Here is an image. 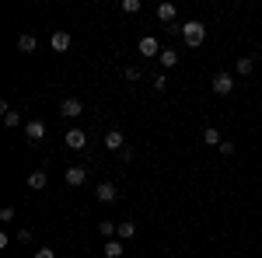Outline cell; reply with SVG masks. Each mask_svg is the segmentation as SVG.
Segmentation results:
<instances>
[{"label":"cell","instance_id":"cell-18","mask_svg":"<svg viewBox=\"0 0 262 258\" xmlns=\"http://www.w3.org/2000/svg\"><path fill=\"white\" fill-rule=\"evenodd\" d=\"M133 234H136V223H119V237L123 241H133Z\"/></svg>","mask_w":262,"mask_h":258},{"label":"cell","instance_id":"cell-6","mask_svg":"<svg viewBox=\"0 0 262 258\" xmlns=\"http://www.w3.org/2000/svg\"><path fill=\"white\" fill-rule=\"evenodd\" d=\"M25 136H28V143H39V140L46 136V122H39V119H32V122L25 126Z\"/></svg>","mask_w":262,"mask_h":258},{"label":"cell","instance_id":"cell-5","mask_svg":"<svg viewBox=\"0 0 262 258\" xmlns=\"http://www.w3.org/2000/svg\"><path fill=\"white\" fill-rule=\"evenodd\" d=\"M95 195H98V202H116L119 199V189H116V182H102L95 189Z\"/></svg>","mask_w":262,"mask_h":258},{"label":"cell","instance_id":"cell-19","mask_svg":"<svg viewBox=\"0 0 262 258\" xmlns=\"http://www.w3.org/2000/svg\"><path fill=\"white\" fill-rule=\"evenodd\" d=\"M98 234H102V237H112V234H119V227L105 220V223H98Z\"/></svg>","mask_w":262,"mask_h":258},{"label":"cell","instance_id":"cell-20","mask_svg":"<svg viewBox=\"0 0 262 258\" xmlns=\"http://www.w3.org/2000/svg\"><path fill=\"white\" fill-rule=\"evenodd\" d=\"M4 126H7V129H18V126H21V115H18V112H7V115H4Z\"/></svg>","mask_w":262,"mask_h":258},{"label":"cell","instance_id":"cell-10","mask_svg":"<svg viewBox=\"0 0 262 258\" xmlns=\"http://www.w3.org/2000/svg\"><path fill=\"white\" fill-rule=\"evenodd\" d=\"M35 46H39V39H35L32 32H25V35H18V49H21V53H35Z\"/></svg>","mask_w":262,"mask_h":258},{"label":"cell","instance_id":"cell-4","mask_svg":"<svg viewBox=\"0 0 262 258\" xmlns=\"http://www.w3.org/2000/svg\"><path fill=\"white\" fill-rule=\"evenodd\" d=\"M231 91H234V77H231V73H217V77H213V94L224 98V94H231Z\"/></svg>","mask_w":262,"mask_h":258},{"label":"cell","instance_id":"cell-11","mask_svg":"<svg viewBox=\"0 0 262 258\" xmlns=\"http://www.w3.org/2000/svg\"><path fill=\"white\" fill-rule=\"evenodd\" d=\"M175 14H179V11H175V4H157V21H164V25H168V21H175Z\"/></svg>","mask_w":262,"mask_h":258},{"label":"cell","instance_id":"cell-15","mask_svg":"<svg viewBox=\"0 0 262 258\" xmlns=\"http://www.w3.org/2000/svg\"><path fill=\"white\" fill-rule=\"evenodd\" d=\"M234 70H238V73H241V77H248V73H252V70H255V60H252V56H241V60H238V63H234Z\"/></svg>","mask_w":262,"mask_h":258},{"label":"cell","instance_id":"cell-24","mask_svg":"<svg viewBox=\"0 0 262 258\" xmlns=\"http://www.w3.org/2000/svg\"><path fill=\"white\" fill-rule=\"evenodd\" d=\"M220 154H224V157H231V154H234V143H231V140H224V143H220Z\"/></svg>","mask_w":262,"mask_h":258},{"label":"cell","instance_id":"cell-1","mask_svg":"<svg viewBox=\"0 0 262 258\" xmlns=\"http://www.w3.org/2000/svg\"><path fill=\"white\" fill-rule=\"evenodd\" d=\"M182 39H186L189 49L203 46V39H206V25H203V21H186V25H182Z\"/></svg>","mask_w":262,"mask_h":258},{"label":"cell","instance_id":"cell-21","mask_svg":"<svg viewBox=\"0 0 262 258\" xmlns=\"http://www.w3.org/2000/svg\"><path fill=\"white\" fill-rule=\"evenodd\" d=\"M140 77H143V70H140V66H126V80H130V84H136Z\"/></svg>","mask_w":262,"mask_h":258},{"label":"cell","instance_id":"cell-25","mask_svg":"<svg viewBox=\"0 0 262 258\" xmlns=\"http://www.w3.org/2000/svg\"><path fill=\"white\" fill-rule=\"evenodd\" d=\"M0 220H4V223H11V220H14V209H11V206H4V209H0Z\"/></svg>","mask_w":262,"mask_h":258},{"label":"cell","instance_id":"cell-2","mask_svg":"<svg viewBox=\"0 0 262 258\" xmlns=\"http://www.w3.org/2000/svg\"><path fill=\"white\" fill-rule=\"evenodd\" d=\"M63 143L70 150H84V147H88V133H84V129H66Z\"/></svg>","mask_w":262,"mask_h":258},{"label":"cell","instance_id":"cell-3","mask_svg":"<svg viewBox=\"0 0 262 258\" xmlns=\"http://www.w3.org/2000/svg\"><path fill=\"white\" fill-rule=\"evenodd\" d=\"M80 112H84L80 98H63V105H60V115L63 119H80Z\"/></svg>","mask_w":262,"mask_h":258},{"label":"cell","instance_id":"cell-8","mask_svg":"<svg viewBox=\"0 0 262 258\" xmlns=\"http://www.w3.org/2000/svg\"><path fill=\"white\" fill-rule=\"evenodd\" d=\"M105 147H109V150H123V147H126V136H123L119 129H109V133H105Z\"/></svg>","mask_w":262,"mask_h":258},{"label":"cell","instance_id":"cell-22","mask_svg":"<svg viewBox=\"0 0 262 258\" xmlns=\"http://www.w3.org/2000/svg\"><path fill=\"white\" fill-rule=\"evenodd\" d=\"M123 11H126V14H136V11H140V0H123Z\"/></svg>","mask_w":262,"mask_h":258},{"label":"cell","instance_id":"cell-23","mask_svg":"<svg viewBox=\"0 0 262 258\" xmlns=\"http://www.w3.org/2000/svg\"><path fill=\"white\" fill-rule=\"evenodd\" d=\"M164 87H168V77L157 73V77H154V91H164Z\"/></svg>","mask_w":262,"mask_h":258},{"label":"cell","instance_id":"cell-13","mask_svg":"<svg viewBox=\"0 0 262 258\" xmlns=\"http://www.w3.org/2000/svg\"><path fill=\"white\" fill-rule=\"evenodd\" d=\"M46 182H49V178H46V171H32V175H28V189H35V192H39V189H46Z\"/></svg>","mask_w":262,"mask_h":258},{"label":"cell","instance_id":"cell-17","mask_svg":"<svg viewBox=\"0 0 262 258\" xmlns=\"http://www.w3.org/2000/svg\"><path fill=\"white\" fill-rule=\"evenodd\" d=\"M123 255V241H109L105 244V258H119Z\"/></svg>","mask_w":262,"mask_h":258},{"label":"cell","instance_id":"cell-16","mask_svg":"<svg viewBox=\"0 0 262 258\" xmlns=\"http://www.w3.org/2000/svg\"><path fill=\"white\" fill-rule=\"evenodd\" d=\"M175 63H179V53H175V49H161V66H168V70H171Z\"/></svg>","mask_w":262,"mask_h":258},{"label":"cell","instance_id":"cell-26","mask_svg":"<svg viewBox=\"0 0 262 258\" xmlns=\"http://www.w3.org/2000/svg\"><path fill=\"white\" fill-rule=\"evenodd\" d=\"M35 258H56V251H53V248H39V251H35Z\"/></svg>","mask_w":262,"mask_h":258},{"label":"cell","instance_id":"cell-9","mask_svg":"<svg viewBox=\"0 0 262 258\" xmlns=\"http://www.w3.org/2000/svg\"><path fill=\"white\" fill-rule=\"evenodd\" d=\"M63 178H66V185H77V189H80V185H84V178H88V171H84V168H66Z\"/></svg>","mask_w":262,"mask_h":258},{"label":"cell","instance_id":"cell-7","mask_svg":"<svg viewBox=\"0 0 262 258\" xmlns=\"http://www.w3.org/2000/svg\"><path fill=\"white\" fill-rule=\"evenodd\" d=\"M49 46H53L56 53H66V49H70V32H53V35H49Z\"/></svg>","mask_w":262,"mask_h":258},{"label":"cell","instance_id":"cell-12","mask_svg":"<svg viewBox=\"0 0 262 258\" xmlns=\"http://www.w3.org/2000/svg\"><path fill=\"white\" fill-rule=\"evenodd\" d=\"M140 53H143V56H157V53H161L157 39H150V35H147V39H140Z\"/></svg>","mask_w":262,"mask_h":258},{"label":"cell","instance_id":"cell-27","mask_svg":"<svg viewBox=\"0 0 262 258\" xmlns=\"http://www.w3.org/2000/svg\"><path fill=\"white\" fill-rule=\"evenodd\" d=\"M18 241H21V244H28V241H32V230H25V227H21V230H18Z\"/></svg>","mask_w":262,"mask_h":258},{"label":"cell","instance_id":"cell-14","mask_svg":"<svg viewBox=\"0 0 262 258\" xmlns=\"http://www.w3.org/2000/svg\"><path fill=\"white\" fill-rule=\"evenodd\" d=\"M203 143H206V147H220V143H224V136L210 126V129H203Z\"/></svg>","mask_w":262,"mask_h":258}]
</instances>
